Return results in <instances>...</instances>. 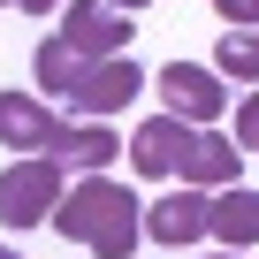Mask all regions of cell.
Returning a JSON list of instances; mask_svg holds the SVG:
<instances>
[{
  "label": "cell",
  "mask_w": 259,
  "mask_h": 259,
  "mask_svg": "<svg viewBox=\"0 0 259 259\" xmlns=\"http://www.w3.org/2000/svg\"><path fill=\"white\" fill-rule=\"evenodd\" d=\"M69 244H92L99 259H130L138 251V236H145V206L130 198L114 176H84V183H69L61 191V206L46 213Z\"/></svg>",
  "instance_id": "obj_1"
},
{
  "label": "cell",
  "mask_w": 259,
  "mask_h": 259,
  "mask_svg": "<svg viewBox=\"0 0 259 259\" xmlns=\"http://www.w3.org/2000/svg\"><path fill=\"white\" fill-rule=\"evenodd\" d=\"M61 168L54 160H16L8 176H0V221H8V229H38L54 206H61Z\"/></svg>",
  "instance_id": "obj_2"
},
{
  "label": "cell",
  "mask_w": 259,
  "mask_h": 259,
  "mask_svg": "<svg viewBox=\"0 0 259 259\" xmlns=\"http://www.w3.org/2000/svg\"><path fill=\"white\" fill-rule=\"evenodd\" d=\"M130 31H138V23H122V8H107V0H69L54 38H61L69 54H84V61H114V54L130 46Z\"/></svg>",
  "instance_id": "obj_3"
},
{
  "label": "cell",
  "mask_w": 259,
  "mask_h": 259,
  "mask_svg": "<svg viewBox=\"0 0 259 259\" xmlns=\"http://www.w3.org/2000/svg\"><path fill=\"white\" fill-rule=\"evenodd\" d=\"M138 92H145V69L130 61V54H114V61H92V69H84V84H76L61 107H76L84 122H99V114H122Z\"/></svg>",
  "instance_id": "obj_4"
},
{
  "label": "cell",
  "mask_w": 259,
  "mask_h": 259,
  "mask_svg": "<svg viewBox=\"0 0 259 259\" xmlns=\"http://www.w3.org/2000/svg\"><path fill=\"white\" fill-rule=\"evenodd\" d=\"M160 99H168V114H176V122L206 130V122L229 107V84H221L213 69H198V61H168V69H160Z\"/></svg>",
  "instance_id": "obj_5"
},
{
  "label": "cell",
  "mask_w": 259,
  "mask_h": 259,
  "mask_svg": "<svg viewBox=\"0 0 259 259\" xmlns=\"http://www.w3.org/2000/svg\"><path fill=\"white\" fill-rule=\"evenodd\" d=\"M61 138V114L31 92H0V145H16L23 160H46V145Z\"/></svg>",
  "instance_id": "obj_6"
},
{
  "label": "cell",
  "mask_w": 259,
  "mask_h": 259,
  "mask_svg": "<svg viewBox=\"0 0 259 259\" xmlns=\"http://www.w3.org/2000/svg\"><path fill=\"white\" fill-rule=\"evenodd\" d=\"M236 168H244V153H236L229 138H213V130H191V138L176 145V176H183L191 191H213V183H236Z\"/></svg>",
  "instance_id": "obj_7"
},
{
  "label": "cell",
  "mask_w": 259,
  "mask_h": 259,
  "mask_svg": "<svg viewBox=\"0 0 259 259\" xmlns=\"http://www.w3.org/2000/svg\"><path fill=\"white\" fill-rule=\"evenodd\" d=\"M145 236L153 244H198L206 236V191H176V198H160V206H145Z\"/></svg>",
  "instance_id": "obj_8"
},
{
  "label": "cell",
  "mask_w": 259,
  "mask_h": 259,
  "mask_svg": "<svg viewBox=\"0 0 259 259\" xmlns=\"http://www.w3.org/2000/svg\"><path fill=\"white\" fill-rule=\"evenodd\" d=\"M46 160H54V168H84V176H99V168L114 160V130H107V122H61V138L46 145Z\"/></svg>",
  "instance_id": "obj_9"
},
{
  "label": "cell",
  "mask_w": 259,
  "mask_h": 259,
  "mask_svg": "<svg viewBox=\"0 0 259 259\" xmlns=\"http://www.w3.org/2000/svg\"><path fill=\"white\" fill-rule=\"evenodd\" d=\"M206 236H221L229 251H251V244H259V191H221V198H206Z\"/></svg>",
  "instance_id": "obj_10"
},
{
  "label": "cell",
  "mask_w": 259,
  "mask_h": 259,
  "mask_svg": "<svg viewBox=\"0 0 259 259\" xmlns=\"http://www.w3.org/2000/svg\"><path fill=\"white\" fill-rule=\"evenodd\" d=\"M191 138V122H176V114H153L138 138H130V168L138 176H176V145Z\"/></svg>",
  "instance_id": "obj_11"
},
{
  "label": "cell",
  "mask_w": 259,
  "mask_h": 259,
  "mask_svg": "<svg viewBox=\"0 0 259 259\" xmlns=\"http://www.w3.org/2000/svg\"><path fill=\"white\" fill-rule=\"evenodd\" d=\"M84 69H92V61H84V54H69L61 38H46V46H38V84H46L54 99H69V92L84 84Z\"/></svg>",
  "instance_id": "obj_12"
},
{
  "label": "cell",
  "mask_w": 259,
  "mask_h": 259,
  "mask_svg": "<svg viewBox=\"0 0 259 259\" xmlns=\"http://www.w3.org/2000/svg\"><path fill=\"white\" fill-rule=\"evenodd\" d=\"M213 76H236V84H259V31H229L213 46Z\"/></svg>",
  "instance_id": "obj_13"
},
{
  "label": "cell",
  "mask_w": 259,
  "mask_h": 259,
  "mask_svg": "<svg viewBox=\"0 0 259 259\" xmlns=\"http://www.w3.org/2000/svg\"><path fill=\"white\" fill-rule=\"evenodd\" d=\"M229 145H236V153H259V92L236 107V138H229Z\"/></svg>",
  "instance_id": "obj_14"
},
{
  "label": "cell",
  "mask_w": 259,
  "mask_h": 259,
  "mask_svg": "<svg viewBox=\"0 0 259 259\" xmlns=\"http://www.w3.org/2000/svg\"><path fill=\"white\" fill-rule=\"evenodd\" d=\"M213 8H221L236 31H259V0H213Z\"/></svg>",
  "instance_id": "obj_15"
},
{
  "label": "cell",
  "mask_w": 259,
  "mask_h": 259,
  "mask_svg": "<svg viewBox=\"0 0 259 259\" xmlns=\"http://www.w3.org/2000/svg\"><path fill=\"white\" fill-rule=\"evenodd\" d=\"M0 8H23V16H54V0H0Z\"/></svg>",
  "instance_id": "obj_16"
},
{
  "label": "cell",
  "mask_w": 259,
  "mask_h": 259,
  "mask_svg": "<svg viewBox=\"0 0 259 259\" xmlns=\"http://www.w3.org/2000/svg\"><path fill=\"white\" fill-rule=\"evenodd\" d=\"M107 8H122V16H130V8H153V0H107Z\"/></svg>",
  "instance_id": "obj_17"
},
{
  "label": "cell",
  "mask_w": 259,
  "mask_h": 259,
  "mask_svg": "<svg viewBox=\"0 0 259 259\" xmlns=\"http://www.w3.org/2000/svg\"><path fill=\"white\" fill-rule=\"evenodd\" d=\"M213 259H244V251H213Z\"/></svg>",
  "instance_id": "obj_18"
},
{
  "label": "cell",
  "mask_w": 259,
  "mask_h": 259,
  "mask_svg": "<svg viewBox=\"0 0 259 259\" xmlns=\"http://www.w3.org/2000/svg\"><path fill=\"white\" fill-rule=\"evenodd\" d=\"M0 259H23V251H0Z\"/></svg>",
  "instance_id": "obj_19"
}]
</instances>
